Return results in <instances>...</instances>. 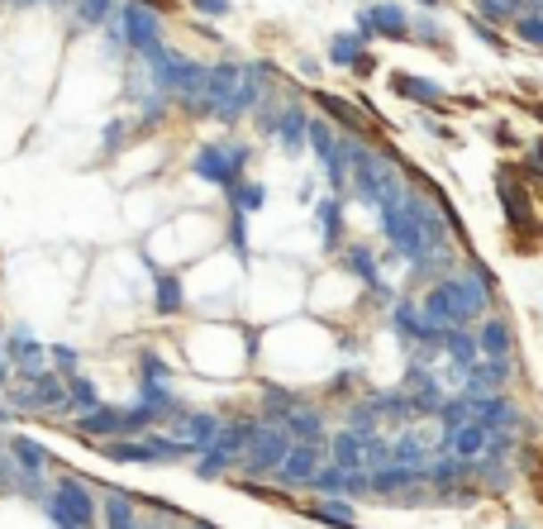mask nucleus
Listing matches in <instances>:
<instances>
[{
  "mask_svg": "<svg viewBox=\"0 0 543 529\" xmlns=\"http://www.w3.org/2000/svg\"><path fill=\"white\" fill-rule=\"evenodd\" d=\"M319 229H325V248H339V234H343V205H339V196L319 201Z\"/></svg>",
  "mask_w": 543,
  "mask_h": 529,
  "instance_id": "31",
  "label": "nucleus"
},
{
  "mask_svg": "<svg viewBox=\"0 0 543 529\" xmlns=\"http://www.w3.org/2000/svg\"><path fill=\"white\" fill-rule=\"evenodd\" d=\"M5 358H10V363H20L24 372H38V368H44V358H48V348L38 343L29 329H15V339H10V353Z\"/></svg>",
  "mask_w": 543,
  "mask_h": 529,
  "instance_id": "22",
  "label": "nucleus"
},
{
  "mask_svg": "<svg viewBox=\"0 0 543 529\" xmlns=\"http://www.w3.org/2000/svg\"><path fill=\"white\" fill-rule=\"evenodd\" d=\"M276 134H282L286 148H300L305 138H310V120H305V110H282V120H276Z\"/></svg>",
  "mask_w": 543,
  "mask_h": 529,
  "instance_id": "30",
  "label": "nucleus"
},
{
  "mask_svg": "<svg viewBox=\"0 0 543 529\" xmlns=\"http://www.w3.org/2000/svg\"><path fill=\"white\" fill-rule=\"evenodd\" d=\"M282 425H286V434L296 439V443H325V415L310 410V406L286 410V415H282Z\"/></svg>",
  "mask_w": 543,
  "mask_h": 529,
  "instance_id": "20",
  "label": "nucleus"
},
{
  "mask_svg": "<svg viewBox=\"0 0 543 529\" xmlns=\"http://www.w3.org/2000/svg\"><path fill=\"white\" fill-rule=\"evenodd\" d=\"M10 453H15V467L24 472V477H44V467H48L44 443H34V439L15 434V439H10Z\"/></svg>",
  "mask_w": 543,
  "mask_h": 529,
  "instance_id": "25",
  "label": "nucleus"
},
{
  "mask_svg": "<svg viewBox=\"0 0 543 529\" xmlns=\"http://www.w3.org/2000/svg\"><path fill=\"white\" fill-rule=\"evenodd\" d=\"M124 38H129L134 48H144V53H158V20L148 15L144 5H129L124 10Z\"/></svg>",
  "mask_w": 543,
  "mask_h": 529,
  "instance_id": "18",
  "label": "nucleus"
},
{
  "mask_svg": "<svg viewBox=\"0 0 543 529\" xmlns=\"http://www.w3.org/2000/svg\"><path fill=\"white\" fill-rule=\"evenodd\" d=\"M420 5H424V10H434V5H439V0H420Z\"/></svg>",
  "mask_w": 543,
  "mask_h": 529,
  "instance_id": "48",
  "label": "nucleus"
},
{
  "mask_svg": "<svg viewBox=\"0 0 543 529\" xmlns=\"http://www.w3.org/2000/svg\"><path fill=\"white\" fill-rule=\"evenodd\" d=\"M48 358H53V368H62V372H77V363H81V353H77V348H67V343L48 348Z\"/></svg>",
  "mask_w": 543,
  "mask_h": 529,
  "instance_id": "40",
  "label": "nucleus"
},
{
  "mask_svg": "<svg viewBox=\"0 0 543 529\" xmlns=\"http://www.w3.org/2000/svg\"><path fill=\"white\" fill-rule=\"evenodd\" d=\"M291 439L286 434V425H276V420H267V425H258L253 429V439H248V449H243V458H239V467L248 472V477H276V467H282V458H286V449H291Z\"/></svg>",
  "mask_w": 543,
  "mask_h": 529,
  "instance_id": "3",
  "label": "nucleus"
},
{
  "mask_svg": "<svg viewBox=\"0 0 543 529\" xmlns=\"http://www.w3.org/2000/svg\"><path fill=\"white\" fill-rule=\"evenodd\" d=\"M486 443H491V429H486L481 420H467V425L448 429V453H453V458H463V463L481 458V453H486Z\"/></svg>",
  "mask_w": 543,
  "mask_h": 529,
  "instance_id": "15",
  "label": "nucleus"
},
{
  "mask_svg": "<svg viewBox=\"0 0 543 529\" xmlns=\"http://www.w3.org/2000/svg\"><path fill=\"white\" fill-rule=\"evenodd\" d=\"M138 401H144V406H152L158 415L177 410V392L167 386V377H144V382H138Z\"/></svg>",
  "mask_w": 543,
  "mask_h": 529,
  "instance_id": "26",
  "label": "nucleus"
},
{
  "mask_svg": "<svg viewBox=\"0 0 543 529\" xmlns=\"http://www.w3.org/2000/svg\"><path fill=\"white\" fill-rule=\"evenodd\" d=\"M219 429H225V420H215V415H186V420L177 425V439L186 443L191 453H205L215 443Z\"/></svg>",
  "mask_w": 543,
  "mask_h": 529,
  "instance_id": "16",
  "label": "nucleus"
},
{
  "mask_svg": "<svg viewBox=\"0 0 543 529\" xmlns=\"http://www.w3.org/2000/svg\"><path fill=\"white\" fill-rule=\"evenodd\" d=\"M201 15H229V0H191Z\"/></svg>",
  "mask_w": 543,
  "mask_h": 529,
  "instance_id": "44",
  "label": "nucleus"
},
{
  "mask_svg": "<svg viewBox=\"0 0 543 529\" xmlns=\"http://www.w3.org/2000/svg\"><path fill=\"white\" fill-rule=\"evenodd\" d=\"M310 520L333 525V529H358V515H353V506H348L343 496H325V500H315V506H310Z\"/></svg>",
  "mask_w": 543,
  "mask_h": 529,
  "instance_id": "24",
  "label": "nucleus"
},
{
  "mask_svg": "<svg viewBox=\"0 0 543 529\" xmlns=\"http://www.w3.org/2000/svg\"><path fill=\"white\" fill-rule=\"evenodd\" d=\"M391 91L406 95V101H420V105H439V101H443V87H439V81H424V77H410V72H396V77H391Z\"/></svg>",
  "mask_w": 543,
  "mask_h": 529,
  "instance_id": "23",
  "label": "nucleus"
},
{
  "mask_svg": "<svg viewBox=\"0 0 543 529\" xmlns=\"http://www.w3.org/2000/svg\"><path fill=\"white\" fill-rule=\"evenodd\" d=\"M243 162H248L243 148H205L201 158H196V172L205 177V182H215V186L229 191V186H239Z\"/></svg>",
  "mask_w": 543,
  "mask_h": 529,
  "instance_id": "8",
  "label": "nucleus"
},
{
  "mask_svg": "<svg viewBox=\"0 0 543 529\" xmlns=\"http://www.w3.org/2000/svg\"><path fill=\"white\" fill-rule=\"evenodd\" d=\"M229 201H234V205H239V211L248 215V211H262L267 191H262V186H253V182H239V186H229Z\"/></svg>",
  "mask_w": 543,
  "mask_h": 529,
  "instance_id": "36",
  "label": "nucleus"
},
{
  "mask_svg": "<svg viewBox=\"0 0 543 529\" xmlns=\"http://www.w3.org/2000/svg\"><path fill=\"white\" fill-rule=\"evenodd\" d=\"M181 310V282L177 277H158V315H177Z\"/></svg>",
  "mask_w": 543,
  "mask_h": 529,
  "instance_id": "37",
  "label": "nucleus"
},
{
  "mask_svg": "<svg viewBox=\"0 0 543 529\" xmlns=\"http://www.w3.org/2000/svg\"><path fill=\"white\" fill-rule=\"evenodd\" d=\"M486 305H491V282L467 262V272H443L424 291L420 310L434 329H453V325H472L477 315H486Z\"/></svg>",
  "mask_w": 543,
  "mask_h": 529,
  "instance_id": "1",
  "label": "nucleus"
},
{
  "mask_svg": "<svg viewBox=\"0 0 543 529\" xmlns=\"http://www.w3.org/2000/svg\"><path fill=\"white\" fill-rule=\"evenodd\" d=\"M10 372H15V363H10V358H0V392L10 386Z\"/></svg>",
  "mask_w": 543,
  "mask_h": 529,
  "instance_id": "45",
  "label": "nucleus"
},
{
  "mask_svg": "<svg viewBox=\"0 0 543 529\" xmlns=\"http://www.w3.org/2000/svg\"><path fill=\"white\" fill-rule=\"evenodd\" d=\"M253 420H239V425H225L215 434V443L205 449V463H196V472L205 482H215V477H225L229 467H239V458H243V449H248V439H253Z\"/></svg>",
  "mask_w": 543,
  "mask_h": 529,
  "instance_id": "4",
  "label": "nucleus"
},
{
  "mask_svg": "<svg viewBox=\"0 0 543 529\" xmlns=\"http://www.w3.org/2000/svg\"><path fill=\"white\" fill-rule=\"evenodd\" d=\"M439 420H443V434H448V429H457V425H467V420H472V396L463 392V396L443 401V406H439Z\"/></svg>",
  "mask_w": 543,
  "mask_h": 529,
  "instance_id": "33",
  "label": "nucleus"
},
{
  "mask_svg": "<svg viewBox=\"0 0 543 529\" xmlns=\"http://www.w3.org/2000/svg\"><path fill=\"white\" fill-rule=\"evenodd\" d=\"M362 48H367V38H362V34H339V38L329 44V58L339 62V67H353V62L362 58Z\"/></svg>",
  "mask_w": 543,
  "mask_h": 529,
  "instance_id": "32",
  "label": "nucleus"
},
{
  "mask_svg": "<svg viewBox=\"0 0 543 529\" xmlns=\"http://www.w3.org/2000/svg\"><path fill=\"white\" fill-rule=\"evenodd\" d=\"M319 458H325V443H291L282 467H276V482L286 486H310V477L319 472Z\"/></svg>",
  "mask_w": 543,
  "mask_h": 529,
  "instance_id": "9",
  "label": "nucleus"
},
{
  "mask_svg": "<svg viewBox=\"0 0 543 529\" xmlns=\"http://www.w3.org/2000/svg\"><path fill=\"white\" fill-rule=\"evenodd\" d=\"M358 34L367 38V44H372V34L377 38H410V15L396 5V0H377L372 10H362Z\"/></svg>",
  "mask_w": 543,
  "mask_h": 529,
  "instance_id": "7",
  "label": "nucleus"
},
{
  "mask_svg": "<svg viewBox=\"0 0 543 529\" xmlns=\"http://www.w3.org/2000/svg\"><path fill=\"white\" fill-rule=\"evenodd\" d=\"M491 134H496V144H514V134H510V124H496V129H491Z\"/></svg>",
  "mask_w": 543,
  "mask_h": 529,
  "instance_id": "46",
  "label": "nucleus"
},
{
  "mask_svg": "<svg viewBox=\"0 0 543 529\" xmlns=\"http://www.w3.org/2000/svg\"><path fill=\"white\" fill-rule=\"evenodd\" d=\"M319 105H325V110H329V115H333V120H339V124H348V129H362V120H358V110H353V105H348V101H339V95H319Z\"/></svg>",
  "mask_w": 543,
  "mask_h": 529,
  "instance_id": "38",
  "label": "nucleus"
},
{
  "mask_svg": "<svg viewBox=\"0 0 543 529\" xmlns=\"http://www.w3.org/2000/svg\"><path fill=\"white\" fill-rule=\"evenodd\" d=\"M138 368H144V377H167V368H162L158 353H144V358H138Z\"/></svg>",
  "mask_w": 543,
  "mask_h": 529,
  "instance_id": "42",
  "label": "nucleus"
},
{
  "mask_svg": "<svg viewBox=\"0 0 543 529\" xmlns=\"http://www.w3.org/2000/svg\"><path fill=\"white\" fill-rule=\"evenodd\" d=\"M514 34H520L524 44L543 48V15H520V20H514Z\"/></svg>",
  "mask_w": 543,
  "mask_h": 529,
  "instance_id": "39",
  "label": "nucleus"
},
{
  "mask_svg": "<svg viewBox=\"0 0 543 529\" xmlns=\"http://www.w3.org/2000/svg\"><path fill=\"white\" fill-rule=\"evenodd\" d=\"M500 205H506L510 225L520 229V234H534V229H539V219H534V201H529V186H524V182H514L506 167H500Z\"/></svg>",
  "mask_w": 543,
  "mask_h": 529,
  "instance_id": "10",
  "label": "nucleus"
},
{
  "mask_svg": "<svg viewBox=\"0 0 543 529\" xmlns=\"http://www.w3.org/2000/svg\"><path fill=\"white\" fill-rule=\"evenodd\" d=\"M15 5H29V0H15Z\"/></svg>",
  "mask_w": 543,
  "mask_h": 529,
  "instance_id": "50",
  "label": "nucleus"
},
{
  "mask_svg": "<svg viewBox=\"0 0 543 529\" xmlns=\"http://www.w3.org/2000/svg\"><path fill=\"white\" fill-rule=\"evenodd\" d=\"M81 15H86V20H105L110 15V0H81Z\"/></svg>",
  "mask_w": 543,
  "mask_h": 529,
  "instance_id": "43",
  "label": "nucleus"
},
{
  "mask_svg": "<svg viewBox=\"0 0 543 529\" xmlns=\"http://www.w3.org/2000/svg\"><path fill=\"white\" fill-rule=\"evenodd\" d=\"M348 268H353V277H362V286H372V291H386L382 282V272H377V258L367 253V248H348Z\"/></svg>",
  "mask_w": 543,
  "mask_h": 529,
  "instance_id": "28",
  "label": "nucleus"
},
{
  "mask_svg": "<svg viewBox=\"0 0 543 529\" xmlns=\"http://www.w3.org/2000/svg\"><path fill=\"white\" fill-rule=\"evenodd\" d=\"M391 325H396V334L406 343H439L443 339V329L429 325L424 310H420V305H410V301H396L391 305Z\"/></svg>",
  "mask_w": 543,
  "mask_h": 529,
  "instance_id": "12",
  "label": "nucleus"
},
{
  "mask_svg": "<svg viewBox=\"0 0 543 529\" xmlns=\"http://www.w3.org/2000/svg\"><path fill=\"white\" fill-rule=\"evenodd\" d=\"M472 29H477V34H481V38H486V44H491L496 53H500V48H506V38H500V34H496V24H486V20H472Z\"/></svg>",
  "mask_w": 543,
  "mask_h": 529,
  "instance_id": "41",
  "label": "nucleus"
},
{
  "mask_svg": "<svg viewBox=\"0 0 543 529\" xmlns=\"http://www.w3.org/2000/svg\"><path fill=\"white\" fill-rule=\"evenodd\" d=\"M10 420H15V415H10L5 406H0V425H10Z\"/></svg>",
  "mask_w": 543,
  "mask_h": 529,
  "instance_id": "47",
  "label": "nucleus"
},
{
  "mask_svg": "<svg viewBox=\"0 0 543 529\" xmlns=\"http://www.w3.org/2000/svg\"><path fill=\"white\" fill-rule=\"evenodd\" d=\"M262 401H267V420H276V425H282V415H286V410H296V406H300V396H296V392H286V386H267V392H262Z\"/></svg>",
  "mask_w": 543,
  "mask_h": 529,
  "instance_id": "35",
  "label": "nucleus"
},
{
  "mask_svg": "<svg viewBox=\"0 0 543 529\" xmlns=\"http://www.w3.org/2000/svg\"><path fill=\"white\" fill-rule=\"evenodd\" d=\"M424 482V467H406V463H382L372 467V496H396Z\"/></svg>",
  "mask_w": 543,
  "mask_h": 529,
  "instance_id": "14",
  "label": "nucleus"
},
{
  "mask_svg": "<svg viewBox=\"0 0 543 529\" xmlns=\"http://www.w3.org/2000/svg\"><path fill=\"white\" fill-rule=\"evenodd\" d=\"M310 486L319 496H348V467L339 463H319V472L310 477Z\"/></svg>",
  "mask_w": 543,
  "mask_h": 529,
  "instance_id": "29",
  "label": "nucleus"
},
{
  "mask_svg": "<svg viewBox=\"0 0 543 529\" xmlns=\"http://www.w3.org/2000/svg\"><path fill=\"white\" fill-rule=\"evenodd\" d=\"M38 506L48 510V520L58 529H95V496L81 477H62Z\"/></svg>",
  "mask_w": 543,
  "mask_h": 529,
  "instance_id": "2",
  "label": "nucleus"
},
{
  "mask_svg": "<svg viewBox=\"0 0 543 529\" xmlns=\"http://www.w3.org/2000/svg\"><path fill=\"white\" fill-rule=\"evenodd\" d=\"M443 353L453 358V368H463V372H472L481 363V343L467 334V325H453V329H443Z\"/></svg>",
  "mask_w": 543,
  "mask_h": 529,
  "instance_id": "19",
  "label": "nucleus"
},
{
  "mask_svg": "<svg viewBox=\"0 0 543 529\" xmlns=\"http://www.w3.org/2000/svg\"><path fill=\"white\" fill-rule=\"evenodd\" d=\"M105 529H138V510L129 506V496H124V492L105 496Z\"/></svg>",
  "mask_w": 543,
  "mask_h": 529,
  "instance_id": "27",
  "label": "nucleus"
},
{
  "mask_svg": "<svg viewBox=\"0 0 543 529\" xmlns=\"http://www.w3.org/2000/svg\"><path fill=\"white\" fill-rule=\"evenodd\" d=\"M77 434H86V439H129L124 406H91V410H81Z\"/></svg>",
  "mask_w": 543,
  "mask_h": 529,
  "instance_id": "11",
  "label": "nucleus"
},
{
  "mask_svg": "<svg viewBox=\"0 0 543 529\" xmlns=\"http://www.w3.org/2000/svg\"><path fill=\"white\" fill-rule=\"evenodd\" d=\"M406 396H410L415 415H439V406L448 401V396H443V386H439V377H434V372H424L420 363H415L410 377H406Z\"/></svg>",
  "mask_w": 543,
  "mask_h": 529,
  "instance_id": "13",
  "label": "nucleus"
},
{
  "mask_svg": "<svg viewBox=\"0 0 543 529\" xmlns=\"http://www.w3.org/2000/svg\"><path fill=\"white\" fill-rule=\"evenodd\" d=\"M152 58V72H158V81L167 91H177V95H191V101H201V91H205V72L210 67H201V62H191V58H181V53H148Z\"/></svg>",
  "mask_w": 543,
  "mask_h": 529,
  "instance_id": "5",
  "label": "nucleus"
},
{
  "mask_svg": "<svg viewBox=\"0 0 543 529\" xmlns=\"http://www.w3.org/2000/svg\"><path fill=\"white\" fill-rule=\"evenodd\" d=\"M477 343H481V358H491V363H510V325L500 315H491L481 325Z\"/></svg>",
  "mask_w": 543,
  "mask_h": 529,
  "instance_id": "21",
  "label": "nucleus"
},
{
  "mask_svg": "<svg viewBox=\"0 0 543 529\" xmlns=\"http://www.w3.org/2000/svg\"><path fill=\"white\" fill-rule=\"evenodd\" d=\"M329 463H339V467H367V439L358 434V429H339V434L329 439Z\"/></svg>",
  "mask_w": 543,
  "mask_h": 529,
  "instance_id": "17",
  "label": "nucleus"
},
{
  "mask_svg": "<svg viewBox=\"0 0 543 529\" xmlns=\"http://www.w3.org/2000/svg\"><path fill=\"white\" fill-rule=\"evenodd\" d=\"M29 382H34V386L15 392V406H20V410H62V406H67V382L58 377V372L38 368V372H29Z\"/></svg>",
  "mask_w": 543,
  "mask_h": 529,
  "instance_id": "6",
  "label": "nucleus"
},
{
  "mask_svg": "<svg viewBox=\"0 0 543 529\" xmlns=\"http://www.w3.org/2000/svg\"><path fill=\"white\" fill-rule=\"evenodd\" d=\"M67 406H72V410L101 406V396H95V382H86V377H67Z\"/></svg>",
  "mask_w": 543,
  "mask_h": 529,
  "instance_id": "34",
  "label": "nucleus"
},
{
  "mask_svg": "<svg viewBox=\"0 0 543 529\" xmlns=\"http://www.w3.org/2000/svg\"><path fill=\"white\" fill-rule=\"evenodd\" d=\"M539 120H543V101H539Z\"/></svg>",
  "mask_w": 543,
  "mask_h": 529,
  "instance_id": "49",
  "label": "nucleus"
}]
</instances>
